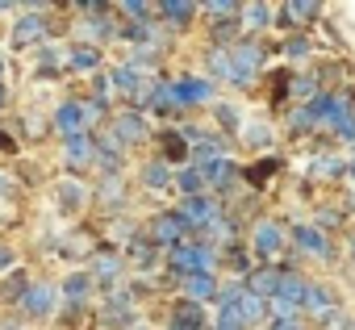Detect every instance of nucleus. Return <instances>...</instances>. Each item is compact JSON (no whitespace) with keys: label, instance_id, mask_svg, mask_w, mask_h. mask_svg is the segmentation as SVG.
<instances>
[{"label":"nucleus","instance_id":"1","mask_svg":"<svg viewBox=\"0 0 355 330\" xmlns=\"http://www.w3.org/2000/svg\"><path fill=\"white\" fill-rule=\"evenodd\" d=\"M263 67V42L259 38H239L226 51V84L230 88H251Z\"/></svg>","mask_w":355,"mask_h":330},{"label":"nucleus","instance_id":"2","mask_svg":"<svg viewBox=\"0 0 355 330\" xmlns=\"http://www.w3.org/2000/svg\"><path fill=\"white\" fill-rule=\"evenodd\" d=\"M214 263H218V255H214V247L201 243V238H189V243H180V247L167 251V272H171V280H189V276L214 272Z\"/></svg>","mask_w":355,"mask_h":330},{"label":"nucleus","instance_id":"3","mask_svg":"<svg viewBox=\"0 0 355 330\" xmlns=\"http://www.w3.org/2000/svg\"><path fill=\"white\" fill-rule=\"evenodd\" d=\"M193 234L201 238V230H197L180 209H163V214H155L150 226H146V238H150L159 251H163V247H167V251H171V247H180V243H189Z\"/></svg>","mask_w":355,"mask_h":330},{"label":"nucleus","instance_id":"4","mask_svg":"<svg viewBox=\"0 0 355 330\" xmlns=\"http://www.w3.org/2000/svg\"><path fill=\"white\" fill-rule=\"evenodd\" d=\"M284 226L280 222H272V218H259L255 222V230H251V255H259L263 263L268 259H276V255H284Z\"/></svg>","mask_w":355,"mask_h":330},{"label":"nucleus","instance_id":"5","mask_svg":"<svg viewBox=\"0 0 355 330\" xmlns=\"http://www.w3.org/2000/svg\"><path fill=\"white\" fill-rule=\"evenodd\" d=\"M121 268H125V259H121L113 247H96V251H92V268H88V272H92L101 297L117 293V276H121Z\"/></svg>","mask_w":355,"mask_h":330},{"label":"nucleus","instance_id":"6","mask_svg":"<svg viewBox=\"0 0 355 330\" xmlns=\"http://www.w3.org/2000/svg\"><path fill=\"white\" fill-rule=\"evenodd\" d=\"M101 326L134 330V297H130V288H117V293L101 297Z\"/></svg>","mask_w":355,"mask_h":330},{"label":"nucleus","instance_id":"7","mask_svg":"<svg viewBox=\"0 0 355 330\" xmlns=\"http://www.w3.org/2000/svg\"><path fill=\"white\" fill-rule=\"evenodd\" d=\"M171 101H175V109L214 105V80H205V76H180V80L171 84Z\"/></svg>","mask_w":355,"mask_h":330},{"label":"nucleus","instance_id":"8","mask_svg":"<svg viewBox=\"0 0 355 330\" xmlns=\"http://www.w3.org/2000/svg\"><path fill=\"white\" fill-rule=\"evenodd\" d=\"M167 326H180V330H209V318H205V305L189 301V297H175L167 305Z\"/></svg>","mask_w":355,"mask_h":330},{"label":"nucleus","instance_id":"9","mask_svg":"<svg viewBox=\"0 0 355 330\" xmlns=\"http://www.w3.org/2000/svg\"><path fill=\"white\" fill-rule=\"evenodd\" d=\"M180 214H184L197 230H205V226H214L226 209H222V201H218V197L201 193V197H184V201H180Z\"/></svg>","mask_w":355,"mask_h":330},{"label":"nucleus","instance_id":"10","mask_svg":"<svg viewBox=\"0 0 355 330\" xmlns=\"http://www.w3.org/2000/svg\"><path fill=\"white\" fill-rule=\"evenodd\" d=\"M51 34V17H46V5L30 9L17 26H13V46H30V42H42Z\"/></svg>","mask_w":355,"mask_h":330},{"label":"nucleus","instance_id":"11","mask_svg":"<svg viewBox=\"0 0 355 330\" xmlns=\"http://www.w3.org/2000/svg\"><path fill=\"white\" fill-rule=\"evenodd\" d=\"M113 138L130 150L134 142H146V138H150V125H146V117H142L138 109H125V113L113 117Z\"/></svg>","mask_w":355,"mask_h":330},{"label":"nucleus","instance_id":"12","mask_svg":"<svg viewBox=\"0 0 355 330\" xmlns=\"http://www.w3.org/2000/svg\"><path fill=\"white\" fill-rule=\"evenodd\" d=\"M55 134H63V142L76 138V134H92L88 117H84V101H63L55 109Z\"/></svg>","mask_w":355,"mask_h":330},{"label":"nucleus","instance_id":"13","mask_svg":"<svg viewBox=\"0 0 355 330\" xmlns=\"http://www.w3.org/2000/svg\"><path fill=\"white\" fill-rule=\"evenodd\" d=\"M293 243H297L305 255H313V259H334V243H330L318 226H309V222H297V226H293Z\"/></svg>","mask_w":355,"mask_h":330},{"label":"nucleus","instance_id":"14","mask_svg":"<svg viewBox=\"0 0 355 330\" xmlns=\"http://www.w3.org/2000/svg\"><path fill=\"white\" fill-rule=\"evenodd\" d=\"M96 163H101V176H121L125 168V146L113 138V134H96Z\"/></svg>","mask_w":355,"mask_h":330},{"label":"nucleus","instance_id":"15","mask_svg":"<svg viewBox=\"0 0 355 330\" xmlns=\"http://www.w3.org/2000/svg\"><path fill=\"white\" fill-rule=\"evenodd\" d=\"M326 125H330L334 138H343V142L355 138V109H351V96H347V92H334V105H330V113H326Z\"/></svg>","mask_w":355,"mask_h":330},{"label":"nucleus","instance_id":"16","mask_svg":"<svg viewBox=\"0 0 355 330\" xmlns=\"http://www.w3.org/2000/svg\"><path fill=\"white\" fill-rule=\"evenodd\" d=\"M247 293L259 297V301H272V297L280 293V268H276V263H259V268H251V276H247Z\"/></svg>","mask_w":355,"mask_h":330},{"label":"nucleus","instance_id":"17","mask_svg":"<svg viewBox=\"0 0 355 330\" xmlns=\"http://www.w3.org/2000/svg\"><path fill=\"white\" fill-rule=\"evenodd\" d=\"M276 17H280V26H288V30H301V26H309L313 17H322V5H313V0H288V5L276 9Z\"/></svg>","mask_w":355,"mask_h":330},{"label":"nucleus","instance_id":"18","mask_svg":"<svg viewBox=\"0 0 355 330\" xmlns=\"http://www.w3.org/2000/svg\"><path fill=\"white\" fill-rule=\"evenodd\" d=\"M21 309H26L34 322L51 318V313H55V288H51V284H30L26 297H21Z\"/></svg>","mask_w":355,"mask_h":330},{"label":"nucleus","instance_id":"19","mask_svg":"<svg viewBox=\"0 0 355 330\" xmlns=\"http://www.w3.org/2000/svg\"><path fill=\"white\" fill-rule=\"evenodd\" d=\"M92 288H96V280H92V272L88 268H80V272H71L67 280H63V305H88V297H92Z\"/></svg>","mask_w":355,"mask_h":330},{"label":"nucleus","instance_id":"20","mask_svg":"<svg viewBox=\"0 0 355 330\" xmlns=\"http://www.w3.org/2000/svg\"><path fill=\"white\" fill-rule=\"evenodd\" d=\"M92 155H96V134H76V138L63 142V159H67V168H76V172L88 168Z\"/></svg>","mask_w":355,"mask_h":330},{"label":"nucleus","instance_id":"21","mask_svg":"<svg viewBox=\"0 0 355 330\" xmlns=\"http://www.w3.org/2000/svg\"><path fill=\"white\" fill-rule=\"evenodd\" d=\"M189 155H193V146H189V138H184L180 130H163V134H159V159L167 163V168L184 163Z\"/></svg>","mask_w":355,"mask_h":330},{"label":"nucleus","instance_id":"22","mask_svg":"<svg viewBox=\"0 0 355 330\" xmlns=\"http://www.w3.org/2000/svg\"><path fill=\"white\" fill-rule=\"evenodd\" d=\"M305 293H309V280L297 272V268H280V301H288V305H297V309H305Z\"/></svg>","mask_w":355,"mask_h":330},{"label":"nucleus","instance_id":"23","mask_svg":"<svg viewBox=\"0 0 355 330\" xmlns=\"http://www.w3.org/2000/svg\"><path fill=\"white\" fill-rule=\"evenodd\" d=\"M201 9L193 5V0H163V5H155V17H163V21H171L175 30H184V26H193V17H197Z\"/></svg>","mask_w":355,"mask_h":330},{"label":"nucleus","instance_id":"24","mask_svg":"<svg viewBox=\"0 0 355 330\" xmlns=\"http://www.w3.org/2000/svg\"><path fill=\"white\" fill-rule=\"evenodd\" d=\"M142 189H146V193H167V189H175V168H167L163 159H150L146 168H142Z\"/></svg>","mask_w":355,"mask_h":330},{"label":"nucleus","instance_id":"25","mask_svg":"<svg viewBox=\"0 0 355 330\" xmlns=\"http://www.w3.org/2000/svg\"><path fill=\"white\" fill-rule=\"evenodd\" d=\"M125 259L134 263V268H142V272H150L155 263H159V247L146 238V234H138V238H130L125 243Z\"/></svg>","mask_w":355,"mask_h":330},{"label":"nucleus","instance_id":"26","mask_svg":"<svg viewBox=\"0 0 355 330\" xmlns=\"http://www.w3.org/2000/svg\"><path fill=\"white\" fill-rule=\"evenodd\" d=\"M180 288H184V297H189V301L205 305V301H214V297H218V276H214V272H201V276L180 280Z\"/></svg>","mask_w":355,"mask_h":330},{"label":"nucleus","instance_id":"27","mask_svg":"<svg viewBox=\"0 0 355 330\" xmlns=\"http://www.w3.org/2000/svg\"><path fill=\"white\" fill-rule=\"evenodd\" d=\"M67 55H71L67 67H76V71H101V46H92V42H76Z\"/></svg>","mask_w":355,"mask_h":330},{"label":"nucleus","instance_id":"28","mask_svg":"<svg viewBox=\"0 0 355 330\" xmlns=\"http://www.w3.org/2000/svg\"><path fill=\"white\" fill-rule=\"evenodd\" d=\"M117 30H121V21H113V13H101V17H88V42H92V46H101V42H109V38H117Z\"/></svg>","mask_w":355,"mask_h":330},{"label":"nucleus","instance_id":"29","mask_svg":"<svg viewBox=\"0 0 355 330\" xmlns=\"http://www.w3.org/2000/svg\"><path fill=\"white\" fill-rule=\"evenodd\" d=\"M175 189H180L184 197H201V193H205V176H201V168L184 163V168L175 172Z\"/></svg>","mask_w":355,"mask_h":330},{"label":"nucleus","instance_id":"30","mask_svg":"<svg viewBox=\"0 0 355 330\" xmlns=\"http://www.w3.org/2000/svg\"><path fill=\"white\" fill-rule=\"evenodd\" d=\"M239 313H243L247 330H251V326H268V301H259V297H251V293H243Z\"/></svg>","mask_w":355,"mask_h":330},{"label":"nucleus","instance_id":"31","mask_svg":"<svg viewBox=\"0 0 355 330\" xmlns=\"http://www.w3.org/2000/svg\"><path fill=\"white\" fill-rule=\"evenodd\" d=\"M109 84H113L117 92H125V96H134V92H138V88H142L146 80H142V76H138L134 67H125V63H121V67H113V71H109Z\"/></svg>","mask_w":355,"mask_h":330},{"label":"nucleus","instance_id":"32","mask_svg":"<svg viewBox=\"0 0 355 330\" xmlns=\"http://www.w3.org/2000/svg\"><path fill=\"white\" fill-rule=\"evenodd\" d=\"M96 201H101V209H125V193H121V180H117V176L101 180V193H96Z\"/></svg>","mask_w":355,"mask_h":330},{"label":"nucleus","instance_id":"33","mask_svg":"<svg viewBox=\"0 0 355 330\" xmlns=\"http://www.w3.org/2000/svg\"><path fill=\"white\" fill-rule=\"evenodd\" d=\"M59 209L63 214H80L84 209V184H76V180L59 184Z\"/></svg>","mask_w":355,"mask_h":330},{"label":"nucleus","instance_id":"34","mask_svg":"<svg viewBox=\"0 0 355 330\" xmlns=\"http://www.w3.org/2000/svg\"><path fill=\"white\" fill-rule=\"evenodd\" d=\"M305 309H309V313H326V309H334V293H330L326 284H309V293H305Z\"/></svg>","mask_w":355,"mask_h":330},{"label":"nucleus","instance_id":"35","mask_svg":"<svg viewBox=\"0 0 355 330\" xmlns=\"http://www.w3.org/2000/svg\"><path fill=\"white\" fill-rule=\"evenodd\" d=\"M276 168H280V159H259L255 168H247V172H243V180H247L251 189H263V184H268V176H272Z\"/></svg>","mask_w":355,"mask_h":330},{"label":"nucleus","instance_id":"36","mask_svg":"<svg viewBox=\"0 0 355 330\" xmlns=\"http://www.w3.org/2000/svg\"><path fill=\"white\" fill-rule=\"evenodd\" d=\"M243 17H247L251 30H268L276 21V9L272 5H243Z\"/></svg>","mask_w":355,"mask_h":330},{"label":"nucleus","instance_id":"37","mask_svg":"<svg viewBox=\"0 0 355 330\" xmlns=\"http://www.w3.org/2000/svg\"><path fill=\"white\" fill-rule=\"evenodd\" d=\"M117 13L130 17V21H142V26L155 21V5H142V0H125V5H117Z\"/></svg>","mask_w":355,"mask_h":330},{"label":"nucleus","instance_id":"38","mask_svg":"<svg viewBox=\"0 0 355 330\" xmlns=\"http://www.w3.org/2000/svg\"><path fill=\"white\" fill-rule=\"evenodd\" d=\"M318 326H322V330H355V326H351V313L338 309V305L326 309V313H318Z\"/></svg>","mask_w":355,"mask_h":330},{"label":"nucleus","instance_id":"39","mask_svg":"<svg viewBox=\"0 0 355 330\" xmlns=\"http://www.w3.org/2000/svg\"><path fill=\"white\" fill-rule=\"evenodd\" d=\"M297 101H313L318 96V76L313 71H305V76H293V88H288Z\"/></svg>","mask_w":355,"mask_h":330},{"label":"nucleus","instance_id":"40","mask_svg":"<svg viewBox=\"0 0 355 330\" xmlns=\"http://www.w3.org/2000/svg\"><path fill=\"white\" fill-rule=\"evenodd\" d=\"M201 13L218 17V21H230V17H243V5H234V0H214V5H205Z\"/></svg>","mask_w":355,"mask_h":330},{"label":"nucleus","instance_id":"41","mask_svg":"<svg viewBox=\"0 0 355 330\" xmlns=\"http://www.w3.org/2000/svg\"><path fill=\"white\" fill-rule=\"evenodd\" d=\"M26 288H30V276H26V272H13L5 284H0V297H9V301H21V297H26Z\"/></svg>","mask_w":355,"mask_h":330},{"label":"nucleus","instance_id":"42","mask_svg":"<svg viewBox=\"0 0 355 330\" xmlns=\"http://www.w3.org/2000/svg\"><path fill=\"white\" fill-rule=\"evenodd\" d=\"M343 172H347V163H343V159H330V155H318V159H313V176L334 180V176H343Z\"/></svg>","mask_w":355,"mask_h":330},{"label":"nucleus","instance_id":"43","mask_svg":"<svg viewBox=\"0 0 355 330\" xmlns=\"http://www.w3.org/2000/svg\"><path fill=\"white\" fill-rule=\"evenodd\" d=\"M280 51H284V59H293V63H301V59H309V55H313L309 38H301V34H293V38H288Z\"/></svg>","mask_w":355,"mask_h":330},{"label":"nucleus","instance_id":"44","mask_svg":"<svg viewBox=\"0 0 355 330\" xmlns=\"http://www.w3.org/2000/svg\"><path fill=\"white\" fill-rule=\"evenodd\" d=\"M214 330H247V322H243L239 305H226V309H218V322H214Z\"/></svg>","mask_w":355,"mask_h":330},{"label":"nucleus","instance_id":"45","mask_svg":"<svg viewBox=\"0 0 355 330\" xmlns=\"http://www.w3.org/2000/svg\"><path fill=\"white\" fill-rule=\"evenodd\" d=\"M34 63H38V71H42V76H51V71H59V51L42 42V46L34 51Z\"/></svg>","mask_w":355,"mask_h":330},{"label":"nucleus","instance_id":"46","mask_svg":"<svg viewBox=\"0 0 355 330\" xmlns=\"http://www.w3.org/2000/svg\"><path fill=\"white\" fill-rule=\"evenodd\" d=\"M214 117H218L222 130H239V125H243V117H239L234 105H214Z\"/></svg>","mask_w":355,"mask_h":330},{"label":"nucleus","instance_id":"47","mask_svg":"<svg viewBox=\"0 0 355 330\" xmlns=\"http://www.w3.org/2000/svg\"><path fill=\"white\" fill-rule=\"evenodd\" d=\"M205 63H209V71H214L218 80H226V51H222V46H209V51H205Z\"/></svg>","mask_w":355,"mask_h":330},{"label":"nucleus","instance_id":"48","mask_svg":"<svg viewBox=\"0 0 355 330\" xmlns=\"http://www.w3.org/2000/svg\"><path fill=\"white\" fill-rule=\"evenodd\" d=\"M338 226H343V214H338V209H322V214H318V230H322V234H326V230H338Z\"/></svg>","mask_w":355,"mask_h":330},{"label":"nucleus","instance_id":"49","mask_svg":"<svg viewBox=\"0 0 355 330\" xmlns=\"http://www.w3.org/2000/svg\"><path fill=\"white\" fill-rule=\"evenodd\" d=\"M247 142H251V146H268V142H272V130H268V125H251V130H247Z\"/></svg>","mask_w":355,"mask_h":330},{"label":"nucleus","instance_id":"50","mask_svg":"<svg viewBox=\"0 0 355 330\" xmlns=\"http://www.w3.org/2000/svg\"><path fill=\"white\" fill-rule=\"evenodd\" d=\"M84 313H88V305H63V313H59V318H63V326H80V318H84Z\"/></svg>","mask_w":355,"mask_h":330},{"label":"nucleus","instance_id":"51","mask_svg":"<svg viewBox=\"0 0 355 330\" xmlns=\"http://www.w3.org/2000/svg\"><path fill=\"white\" fill-rule=\"evenodd\" d=\"M13 247H5V243H0V272H13Z\"/></svg>","mask_w":355,"mask_h":330},{"label":"nucleus","instance_id":"52","mask_svg":"<svg viewBox=\"0 0 355 330\" xmlns=\"http://www.w3.org/2000/svg\"><path fill=\"white\" fill-rule=\"evenodd\" d=\"M268 330H301V322H280V318H268Z\"/></svg>","mask_w":355,"mask_h":330},{"label":"nucleus","instance_id":"53","mask_svg":"<svg viewBox=\"0 0 355 330\" xmlns=\"http://www.w3.org/2000/svg\"><path fill=\"white\" fill-rule=\"evenodd\" d=\"M0 150H5V155H17V142H13L5 130H0Z\"/></svg>","mask_w":355,"mask_h":330},{"label":"nucleus","instance_id":"54","mask_svg":"<svg viewBox=\"0 0 355 330\" xmlns=\"http://www.w3.org/2000/svg\"><path fill=\"white\" fill-rule=\"evenodd\" d=\"M9 189H13V184H9V176H0V193H9Z\"/></svg>","mask_w":355,"mask_h":330},{"label":"nucleus","instance_id":"55","mask_svg":"<svg viewBox=\"0 0 355 330\" xmlns=\"http://www.w3.org/2000/svg\"><path fill=\"white\" fill-rule=\"evenodd\" d=\"M5 101H9V88H5V84H0V105H5Z\"/></svg>","mask_w":355,"mask_h":330},{"label":"nucleus","instance_id":"56","mask_svg":"<svg viewBox=\"0 0 355 330\" xmlns=\"http://www.w3.org/2000/svg\"><path fill=\"white\" fill-rule=\"evenodd\" d=\"M0 80H5V55H0Z\"/></svg>","mask_w":355,"mask_h":330},{"label":"nucleus","instance_id":"57","mask_svg":"<svg viewBox=\"0 0 355 330\" xmlns=\"http://www.w3.org/2000/svg\"><path fill=\"white\" fill-rule=\"evenodd\" d=\"M351 259H355V234H351Z\"/></svg>","mask_w":355,"mask_h":330},{"label":"nucleus","instance_id":"58","mask_svg":"<svg viewBox=\"0 0 355 330\" xmlns=\"http://www.w3.org/2000/svg\"><path fill=\"white\" fill-rule=\"evenodd\" d=\"M351 176H355V159H351Z\"/></svg>","mask_w":355,"mask_h":330},{"label":"nucleus","instance_id":"59","mask_svg":"<svg viewBox=\"0 0 355 330\" xmlns=\"http://www.w3.org/2000/svg\"><path fill=\"white\" fill-rule=\"evenodd\" d=\"M167 330H180V326H167Z\"/></svg>","mask_w":355,"mask_h":330},{"label":"nucleus","instance_id":"60","mask_svg":"<svg viewBox=\"0 0 355 330\" xmlns=\"http://www.w3.org/2000/svg\"><path fill=\"white\" fill-rule=\"evenodd\" d=\"M351 209H355V197H351Z\"/></svg>","mask_w":355,"mask_h":330},{"label":"nucleus","instance_id":"61","mask_svg":"<svg viewBox=\"0 0 355 330\" xmlns=\"http://www.w3.org/2000/svg\"><path fill=\"white\" fill-rule=\"evenodd\" d=\"M134 330H142V326H134Z\"/></svg>","mask_w":355,"mask_h":330}]
</instances>
